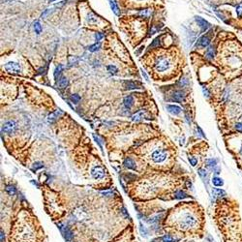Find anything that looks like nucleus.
I'll return each instance as SVG.
<instances>
[{"label":"nucleus","instance_id":"obj_14","mask_svg":"<svg viewBox=\"0 0 242 242\" xmlns=\"http://www.w3.org/2000/svg\"><path fill=\"white\" fill-rule=\"evenodd\" d=\"M144 115H145V110H138V112H136L135 114L132 116V120L138 122V121L141 120V119L144 117Z\"/></svg>","mask_w":242,"mask_h":242},{"label":"nucleus","instance_id":"obj_41","mask_svg":"<svg viewBox=\"0 0 242 242\" xmlns=\"http://www.w3.org/2000/svg\"><path fill=\"white\" fill-rule=\"evenodd\" d=\"M179 84L180 85H182V86H185V85H187L188 84V80H186L185 77H183V79L180 80V82H179Z\"/></svg>","mask_w":242,"mask_h":242},{"label":"nucleus","instance_id":"obj_23","mask_svg":"<svg viewBox=\"0 0 242 242\" xmlns=\"http://www.w3.org/2000/svg\"><path fill=\"white\" fill-rule=\"evenodd\" d=\"M68 84H69V82L66 77H61L59 80V82H58V85H59L60 88H66L68 86Z\"/></svg>","mask_w":242,"mask_h":242},{"label":"nucleus","instance_id":"obj_7","mask_svg":"<svg viewBox=\"0 0 242 242\" xmlns=\"http://www.w3.org/2000/svg\"><path fill=\"white\" fill-rule=\"evenodd\" d=\"M91 174H92V176L95 179H102V178H104V176H105V171L102 167L97 166V167H94L92 169Z\"/></svg>","mask_w":242,"mask_h":242},{"label":"nucleus","instance_id":"obj_13","mask_svg":"<svg viewBox=\"0 0 242 242\" xmlns=\"http://www.w3.org/2000/svg\"><path fill=\"white\" fill-rule=\"evenodd\" d=\"M62 110H57L56 112H52L51 113V114L49 115V117H48V121L49 122H51V123H52V122H54L56 119L59 117V116L62 114Z\"/></svg>","mask_w":242,"mask_h":242},{"label":"nucleus","instance_id":"obj_30","mask_svg":"<svg viewBox=\"0 0 242 242\" xmlns=\"http://www.w3.org/2000/svg\"><path fill=\"white\" fill-rule=\"evenodd\" d=\"M175 197L176 199H185V197H188V195L185 194L184 192L182 191H177L175 193Z\"/></svg>","mask_w":242,"mask_h":242},{"label":"nucleus","instance_id":"obj_38","mask_svg":"<svg viewBox=\"0 0 242 242\" xmlns=\"http://www.w3.org/2000/svg\"><path fill=\"white\" fill-rule=\"evenodd\" d=\"M189 162H190V164L192 166L195 167V166H197V158L193 157V156H190L189 157Z\"/></svg>","mask_w":242,"mask_h":242},{"label":"nucleus","instance_id":"obj_21","mask_svg":"<svg viewBox=\"0 0 242 242\" xmlns=\"http://www.w3.org/2000/svg\"><path fill=\"white\" fill-rule=\"evenodd\" d=\"M212 183L214 186H217V187H221V186L224 185V181L222 178H220L218 176H215L212 178Z\"/></svg>","mask_w":242,"mask_h":242},{"label":"nucleus","instance_id":"obj_51","mask_svg":"<svg viewBox=\"0 0 242 242\" xmlns=\"http://www.w3.org/2000/svg\"><path fill=\"white\" fill-rule=\"evenodd\" d=\"M53 1H55V0H49V2H53Z\"/></svg>","mask_w":242,"mask_h":242},{"label":"nucleus","instance_id":"obj_22","mask_svg":"<svg viewBox=\"0 0 242 242\" xmlns=\"http://www.w3.org/2000/svg\"><path fill=\"white\" fill-rule=\"evenodd\" d=\"M212 193L214 194V196H216V197H224V196H226V192H225L224 190H222V189H219V188L213 189Z\"/></svg>","mask_w":242,"mask_h":242},{"label":"nucleus","instance_id":"obj_20","mask_svg":"<svg viewBox=\"0 0 242 242\" xmlns=\"http://www.w3.org/2000/svg\"><path fill=\"white\" fill-rule=\"evenodd\" d=\"M175 239H173L171 235H165L161 238H158L156 240H154L153 242H174Z\"/></svg>","mask_w":242,"mask_h":242},{"label":"nucleus","instance_id":"obj_17","mask_svg":"<svg viewBox=\"0 0 242 242\" xmlns=\"http://www.w3.org/2000/svg\"><path fill=\"white\" fill-rule=\"evenodd\" d=\"M124 166L128 169H136V163L131 159V158H126V159L124 160Z\"/></svg>","mask_w":242,"mask_h":242},{"label":"nucleus","instance_id":"obj_47","mask_svg":"<svg viewBox=\"0 0 242 242\" xmlns=\"http://www.w3.org/2000/svg\"><path fill=\"white\" fill-rule=\"evenodd\" d=\"M93 137H94V138H95V141H97V143H98V144L100 145V147L102 148V144H101V141H100V140H99V138H97L95 135H93Z\"/></svg>","mask_w":242,"mask_h":242},{"label":"nucleus","instance_id":"obj_9","mask_svg":"<svg viewBox=\"0 0 242 242\" xmlns=\"http://www.w3.org/2000/svg\"><path fill=\"white\" fill-rule=\"evenodd\" d=\"M209 44H210V38L207 35L202 36L197 42V46L201 47V48H207V47H209Z\"/></svg>","mask_w":242,"mask_h":242},{"label":"nucleus","instance_id":"obj_24","mask_svg":"<svg viewBox=\"0 0 242 242\" xmlns=\"http://www.w3.org/2000/svg\"><path fill=\"white\" fill-rule=\"evenodd\" d=\"M205 163H206V166L208 167V168L214 169V168H216L217 160L216 159H207L206 161H205Z\"/></svg>","mask_w":242,"mask_h":242},{"label":"nucleus","instance_id":"obj_18","mask_svg":"<svg viewBox=\"0 0 242 242\" xmlns=\"http://www.w3.org/2000/svg\"><path fill=\"white\" fill-rule=\"evenodd\" d=\"M63 233H64V237H65L66 241L73 242V234H72V232L67 229V228H65V229L63 230Z\"/></svg>","mask_w":242,"mask_h":242},{"label":"nucleus","instance_id":"obj_40","mask_svg":"<svg viewBox=\"0 0 242 242\" xmlns=\"http://www.w3.org/2000/svg\"><path fill=\"white\" fill-rule=\"evenodd\" d=\"M236 14H237L238 16H240L242 15V3L236 7Z\"/></svg>","mask_w":242,"mask_h":242},{"label":"nucleus","instance_id":"obj_49","mask_svg":"<svg viewBox=\"0 0 242 242\" xmlns=\"http://www.w3.org/2000/svg\"><path fill=\"white\" fill-rule=\"evenodd\" d=\"M186 186H187V188H188V189H190V188H191L192 184H191V182L189 181V180H187V181H186Z\"/></svg>","mask_w":242,"mask_h":242},{"label":"nucleus","instance_id":"obj_11","mask_svg":"<svg viewBox=\"0 0 242 242\" xmlns=\"http://www.w3.org/2000/svg\"><path fill=\"white\" fill-rule=\"evenodd\" d=\"M167 108H168V110L172 114H179L180 112H181V108L178 107V106H175V105H168L167 106Z\"/></svg>","mask_w":242,"mask_h":242},{"label":"nucleus","instance_id":"obj_39","mask_svg":"<svg viewBox=\"0 0 242 242\" xmlns=\"http://www.w3.org/2000/svg\"><path fill=\"white\" fill-rule=\"evenodd\" d=\"M234 128H235V130L237 131V132L241 133V134H242V123H241V122H237V123L234 125Z\"/></svg>","mask_w":242,"mask_h":242},{"label":"nucleus","instance_id":"obj_5","mask_svg":"<svg viewBox=\"0 0 242 242\" xmlns=\"http://www.w3.org/2000/svg\"><path fill=\"white\" fill-rule=\"evenodd\" d=\"M5 69H6L7 72L14 75H19L21 73V68L19 66V64H18L16 62H13V61L12 62H8L5 65Z\"/></svg>","mask_w":242,"mask_h":242},{"label":"nucleus","instance_id":"obj_4","mask_svg":"<svg viewBox=\"0 0 242 242\" xmlns=\"http://www.w3.org/2000/svg\"><path fill=\"white\" fill-rule=\"evenodd\" d=\"M169 67H171V63H169V61L168 59H166V58H159V59L156 61V63H155V69H156L158 72L167 71Z\"/></svg>","mask_w":242,"mask_h":242},{"label":"nucleus","instance_id":"obj_29","mask_svg":"<svg viewBox=\"0 0 242 242\" xmlns=\"http://www.w3.org/2000/svg\"><path fill=\"white\" fill-rule=\"evenodd\" d=\"M108 71L110 75H116L117 74V72H118L117 68H116L114 65H108Z\"/></svg>","mask_w":242,"mask_h":242},{"label":"nucleus","instance_id":"obj_1","mask_svg":"<svg viewBox=\"0 0 242 242\" xmlns=\"http://www.w3.org/2000/svg\"><path fill=\"white\" fill-rule=\"evenodd\" d=\"M238 46V45H237ZM226 64L230 69L233 71H240L242 70V49L241 48L234 49L233 51L227 49L226 55H225Z\"/></svg>","mask_w":242,"mask_h":242},{"label":"nucleus","instance_id":"obj_2","mask_svg":"<svg viewBox=\"0 0 242 242\" xmlns=\"http://www.w3.org/2000/svg\"><path fill=\"white\" fill-rule=\"evenodd\" d=\"M177 225L181 230H189L192 229L197 228L199 225V221H197V217L194 215L193 213L186 211V212H182L177 218Z\"/></svg>","mask_w":242,"mask_h":242},{"label":"nucleus","instance_id":"obj_46","mask_svg":"<svg viewBox=\"0 0 242 242\" xmlns=\"http://www.w3.org/2000/svg\"><path fill=\"white\" fill-rule=\"evenodd\" d=\"M197 131H199V134H201V136H202V137H204V138H205V135L204 134V132H202V129H201V128H199V126H197Z\"/></svg>","mask_w":242,"mask_h":242},{"label":"nucleus","instance_id":"obj_19","mask_svg":"<svg viewBox=\"0 0 242 242\" xmlns=\"http://www.w3.org/2000/svg\"><path fill=\"white\" fill-rule=\"evenodd\" d=\"M110 8H112V10L113 11V13L115 14L116 16H119V8L117 6V4H116L115 0H110Z\"/></svg>","mask_w":242,"mask_h":242},{"label":"nucleus","instance_id":"obj_48","mask_svg":"<svg viewBox=\"0 0 242 242\" xmlns=\"http://www.w3.org/2000/svg\"><path fill=\"white\" fill-rule=\"evenodd\" d=\"M141 74H143V76L144 77V79H145V80H147V82H148V77H147L146 73L143 70V69H141Z\"/></svg>","mask_w":242,"mask_h":242},{"label":"nucleus","instance_id":"obj_35","mask_svg":"<svg viewBox=\"0 0 242 242\" xmlns=\"http://www.w3.org/2000/svg\"><path fill=\"white\" fill-rule=\"evenodd\" d=\"M199 176H201L202 178H204V179H205L207 177V172L204 169H199Z\"/></svg>","mask_w":242,"mask_h":242},{"label":"nucleus","instance_id":"obj_34","mask_svg":"<svg viewBox=\"0 0 242 242\" xmlns=\"http://www.w3.org/2000/svg\"><path fill=\"white\" fill-rule=\"evenodd\" d=\"M159 46H160V38L158 37V38L155 39V40L153 41V43L150 45V49L151 48H158Z\"/></svg>","mask_w":242,"mask_h":242},{"label":"nucleus","instance_id":"obj_6","mask_svg":"<svg viewBox=\"0 0 242 242\" xmlns=\"http://www.w3.org/2000/svg\"><path fill=\"white\" fill-rule=\"evenodd\" d=\"M16 130V124L15 121H7L2 126V131L7 134H13Z\"/></svg>","mask_w":242,"mask_h":242},{"label":"nucleus","instance_id":"obj_31","mask_svg":"<svg viewBox=\"0 0 242 242\" xmlns=\"http://www.w3.org/2000/svg\"><path fill=\"white\" fill-rule=\"evenodd\" d=\"M6 191H7V193L11 195V196H14V195L16 194V188L14 187V186H7V188H6Z\"/></svg>","mask_w":242,"mask_h":242},{"label":"nucleus","instance_id":"obj_25","mask_svg":"<svg viewBox=\"0 0 242 242\" xmlns=\"http://www.w3.org/2000/svg\"><path fill=\"white\" fill-rule=\"evenodd\" d=\"M63 69H64V66L63 65H58L56 68H55V71H54V77H55V79H58V77H60V74L62 73V71H63Z\"/></svg>","mask_w":242,"mask_h":242},{"label":"nucleus","instance_id":"obj_3","mask_svg":"<svg viewBox=\"0 0 242 242\" xmlns=\"http://www.w3.org/2000/svg\"><path fill=\"white\" fill-rule=\"evenodd\" d=\"M167 152L165 150L162 149H157L151 154V159L154 163H162L167 159Z\"/></svg>","mask_w":242,"mask_h":242},{"label":"nucleus","instance_id":"obj_44","mask_svg":"<svg viewBox=\"0 0 242 242\" xmlns=\"http://www.w3.org/2000/svg\"><path fill=\"white\" fill-rule=\"evenodd\" d=\"M51 9H48V10H46L45 12H44L43 14H42V18H43V19H45L46 16H48V15H49V14H51Z\"/></svg>","mask_w":242,"mask_h":242},{"label":"nucleus","instance_id":"obj_36","mask_svg":"<svg viewBox=\"0 0 242 242\" xmlns=\"http://www.w3.org/2000/svg\"><path fill=\"white\" fill-rule=\"evenodd\" d=\"M43 167H44L43 164L40 163V162H37V163H35V164H34V166L32 167V171H37V169H41V168H43Z\"/></svg>","mask_w":242,"mask_h":242},{"label":"nucleus","instance_id":"obj_33","mask_svg":"<svg viewBox=\"0 0 242 242\" xmlns=\"http://www.w3.org/2000/svg\"><path fill=\"white\" fill-rule=\"evenodd\" d=\"M80 95H77V94H74V95L71 96V101L74 103V104H77V103L80 102Z\"/></svg>","mask_w":242,"mask_h":242},{"label":"nucleus","instance_id":"obj_12","mask_svg":"<svg viewBox=\"0 0 242 242\" xmlns=\"http://www.w3.org/2000/svg\"><path fill=\"white\" fill-rule=\"evenodd\" d=\"M185 98V94L183 91H175L172 95V100L175 102H182Z\"/></svg>","mask_w":242,"mask_h":242},{"label":"nucleus","instance_id":"obj_26","mask_svg":"<svg viewBox=\"0 0 242 242\" xmlns=\"http://www.w3.org/2000/svg\"><path fill=\"white\" fill-rule=\"evenodd\" d=\"M151 10L149 9H144V10H141L140 13H138V16H143V18H149L150 15H151Z\"/></svg>","mask_w":242,"mask_h":242},{"label":"nucleus","instance_id":"obj_15","mask_svg":"<svg viewBox=\"0 0 242 242\" xmlns=\"http://www.w3.org/2000/svg\"><path fill=\"white\" fill-rule=\"evenodd\" d=\"M215 48L213 46H209L206 49V51H205V56H206L208 59H213L214 56H215Z\"/></svg>","mask_w":242,"mask_h":242},{"label":"nucleus","instance_id":"obj_50","mask_svg":"<svg viewBox=\"0 0 242 242\" xmlns=\"http://www.w3.org/2000/svg\"><path fill=\"white\" fill-rule=\"evenodd\" d=\"M4 240V232L3 230H1V242H3Z\"/></svg>","mask_w":242,"mask_h":242},{"label":"nucleus","instance_id":"obj_8","mask_svg":"<svg viewBox=\"0 0 242 242\" xmlns=\"http://www.w3.org/2000/svg\"><path fill=\"white\" fill-rule=\"evenodd\" d=\"M195 19H196V21H197V25H199V27H201V29L202 30V31H206V30L210 27V24H209V23L205 21L204 19L201 18V16H196V18H195Z\"/></svg>","mask_w":242,"mask_h":242},{"label":"nucleus","instance_id":"obj_10","mask_svg":"<svg viewBox=\"0 0 242 242\" xmlns=\"http://www.w3.org/2000/svg\"><path fill=\"white\" fill-rule=\"evenodd\" d=\"M123 86L126 89H138V88H141V84L138 82H132V80H125L123 82Z\"/></svg>","mask_w":242,"mask_h":242},{"label":"nucleus","instance_id":"obj_27","mask_svg":"<svg viewBox=\"0 0 242 242\" xmlns=\"http://www.w3.org/2000/svg\"><path fill=\"white\" fill-rule=\"evenodd\" d=\"M100 48H101V44L98 42V43H96V44H94V45H91V46L88 47V51H91V52H95V51H98Z\"/></svg>","mask_w":242,"mask_h":242},{"label":"nucleus","instance_id":"obj_37","mask_svg":"<svg viewBox=\"0 0 242 242\" xmlns=\"http://www.w3.org/2000/svg\"><path fill=\"white\" fill-rule=\"evenodd\" d=\"M77 61H79V59H77V57L71 56L70 58H69V66H73L74 64H77Z\"/></svg>","mask_w":242,"mask_h":242},{"label":"nucleus","instance_id":"obj_16","mask_svg":"<svg viewBox=\"0 0 242 242\" xmlns=\"http://www.w3.org/2000/svg\"><path fill=\"white\" fill-rule=\"evenodd\" d=\"M123 104H124V107L126 108H132V106L134 105V99H133V97L132 96H126L124 98Z\"/></svg>","mask_w":242,"mask_h":242},{"label":"nucleus","instance_id":"obj_43","mask_svg":"<svg viewBox=\"0 0 242 242\" xmlns=\"http://www.w3.org/2000/svg\"><path fill=\"white\" fill-rule=\"evenodd\" d=\"M103 37H104V34H102V33H95L96 41H100L101 39H103Z\"/></svg>","mask_w":242,"mask_h":242},{"label":"nucleus","instance_id":"obj_42","mask_svg":"<svg viewBox=\"0 0 242 242\" xmlns=\"http://www.w3.org/2000/svg\"><path fill=\"white\" fill-rule=\"evenodd\" d=\"M237 153H238V156H239V158H241V159H242V141H241V143H240V145L238 146Z\"/></svg>","mask_w":242,"mask_h":242},{"label":"nucleus","instance_id":"obj_28","mask_svg":"<svg viewBox=\"0 0 242 242\" xmlns=\"http://www.w3.org/2000/svg\"><path fill=\"white\" fill-rule=\"evenodd\" d=\"M97 21H98V19H97V16L95 15H93L92 13L88 14V18H87V21H88V23H91V24H93V23H96Z\"/></svg>","mask_w":242,"mask_h":242},{"label":"nucleus","instance_id":"obj_45","mask_svg":"<svg viewBox=\"0 0 242 242\" xmlns=\"http://www.w3.org/2000/svg\"><path fill=\"white\" fill-rule=\"evenodd\" d=\"M202 91H204V96H206V97H209L210 93H209V91H208V89H207L206 87H205V86H204V87H202Z\"/></svg>","mask_w":242,"mask_h":242},{"label":"nucleus","instance_id":"obj_32","mask_svg":"<svg viewBox=\"0 0 242 242\" xmlns=\"http://www.w3.org/2000/svg\"><path fill=\"white\" fill-rule=\"evenodd\" d=\"M34 30L37 34H40V33L42 32V26H41V24H40L39 21H36V23H34Z\"/></svg>","mask_w":242,"mask_h":242}]
</instances>
